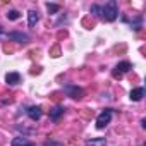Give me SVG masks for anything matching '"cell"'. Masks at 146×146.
I'll return each mask as SVG.
<instances>
[{
    "label": "cell",
    "instance_id": "1",
    "mask_svg": "<svg viewBox=\"0 0 146 146\" xmlns=\"http://www.w3.org/2000/svg\"><path fill=\"white\" fill-rule=\"evenodd\" d=\"M117 16H119V9H117V2H115V0H112V2H108L107 5L100 7V17L102 19L112 23V21L117 19Z\"/></svg>",
    "mask_w": 146,
    "mask_h": 146
},
{
    "label": "cell",
    "instance_id": "2",
    "mask_svg": "<svg viewBox=\"0 0 146 146\" xmlns=\"http://www.w3.org/2000/svg\"><path fill=\"white\" fill-rule=\"evenodd\" d=\"M110 120H112V110L107 108V110H103V112L96 117V127H98V129H103V127H107V125L110 124Z\"/></svg>",
    "mask_w": 146,
    "mask_h": 146
},
{
    "label": "cell",
    "instance_id": "3",
    "mask_svg": "<svg viewBox=\"0 0 146 146\" xmlns=\"http://www.w3.org/2000/svg\"><path fill=\"white\" fill-rule=\"evenodd\" d=\"M65 91H67V95L69 96H72V98H83V90L81 88H78V86H74V84H65Z\"/></svg>",
    "mask_w": 146,
    "mask_h": 146
},
{
    "label": "cell",
    "instance_id": "4",
    "mask_svg": "<svg viewBox=\"0 0 146 146\" xmlns=\"http://www.w3.org/2000/svg\"><path fill=\"white\" fill-rule=\"evenodd\" d=\"M129 69H131V64H129V62H120V64L115 67V70H113V76H115V78H120L124 72H127Z\"/></svg>",
    "mask_w": 146,
    "mask_h": 146
},
{
    "label": "cell",
    "instance_id": "5",
    "mask_svg": "<svg viewBox=\"0 0 146 146\" xmlns=\"http://www.w3.org/2000/svg\"><path fill=\"white\" fill-rule=\"evenodd\" d=\"M28 115H29L31 120H38L41 117V108L40 107H29L28 108Z\"/></svg>",
    "mask_w": 146,
    "mask_h": 146
},
{
    "label": "cell",
    "instance_id": "6",
    "mask_svg": "<svg viewBox=\"0 0 146 146\" xmlns=\"http://www.w3.org/2000/svg\"><path fill=\"white\" fill-rule=\"evenodd\" d=\"M143 96H144V88H134L131 91V100L132 102H139Z\"/></svg>",
    "mask_w": 146,
    "mask_h": 146
},
{
    "label": "cell",
    "instance_id": "7",
    "mask_svg": "<svg viewBox=\"0 0 146 146\" xmlns=\"http://www.w3.org/2000/svg\"><path fill=\"white\" fill-rule=\"evenodd\" d=\"M5 81L9 83V84H17V83H21V76L17 74V72H9V74L5 76Z\"/></svg>",
    "mask_w": 146,
    "mask_h": 146
},
{
    "label": "cell",
    "instance_id": "8",
    "mask_svg": "<svg viewBox=\"0 0 146 146\" xmlns=\"http://www.w3.org/2000/svg\"><path fill=\"white\" fill-rule=\"evenodd\" d=\"M7 36H9L11 40H14V41H19V43H26V41L29 40V38H28L26 35H23V33H9Z\"/></svg>",
    "mask_w": 146,
    "mask_h": 146
},
{
    "label": "cell",
    "instance_id": "9",
    "mask_svg": "<svg viewBox=\"0 0 146 146\" xmlns=\"http://www.w3.org/2000/svg\"><path fill=\"white\" fill-rule=\"evenodd\" d=\"M107 141L103 137H96V139H88L86 141V146H105Z\"/></svg>",
    "mask_w": 146,
    "mask_h": 146
},
{
    "label": "cell",
    "instance_id": "10",
    "mask_svg": "<svg viewBox=\"0 0 146 146\" xmlns=\"http://www.w3.org/2000/svg\"><path fill=\"white\" fill-rule=\"evenodd\" d=\"M28 23H29L31 28L38 23V12H36V11H29V12H28Z\"/></svg>",
    "mask_w": 146,
    "mask_h": 146
},
{
    "label": "cell",
    "instance_id": "11",
    "mask_svg": "<svg viewBox=\"0 0 146 146\" xmlns=\"http://www.w3.org/2000/svg\"><path fill=\"white\" fill-rule=\"evenodd\" d=\"M62 113H64V108H62V107H55V108H52V110H50V119L57 120Z\"/></svg>",
    "mask_w": 146,
    "mask_h": 146
},
{
    "label": "cell",
    "instance_id": "12",
    "mask_svg": "<svg viewBox=\"0 0 146 146\" xmlns=\"http://www.w3.org/2000/svg\"><path fill=\"white\" fill-rule=\"evenodd\" d=\"M12 146H33V144L28 139H24V137H16L12 141Z\"/></svg>",
    "mask_w": 146,
    "mask_h": 146
},
{
    "label": "cell",
    "instance_id": "13",
    "mask_svg": "<svg viewBox=\"0 0 146 146\" xmlns=\"http://www.w3.org/2000/svg\"><path fill=\"white\" fill-rule=\"evenodd\" d=\"M7 17H9L11 21H16V19L21 17V14H19L17 11H9V12H7Z\"/></svg>",
    "mask_w": 146,
    "mask_h": 146
},
{
    "label": "cell",
    "instance_id": "14",
    "mask_svg": "<svg viewBox=\"0 0 146 146\" xmlns=\"http://www.w3.org/2000/svg\"><path fill=\"white\" fill-rule=\"evenodd\" d=\"M46 9H48V12H58L60 11V5H57V4H46Z\"/></svg>",
    "mask_w": 146,
    "mask_h": 146
},
{
    "label": "cell",
    "instance_id": "15",
    "mask_svg": "<svg viewBox=\"0 0 146 146\" xmlns=\"http://www.w3.org/2000/svg\"><path fill=\"white\" fill-rule=\"evenodd\" d=\"M0 33H2V26H0Z\"/></svg>",
    "mask_w": 146,
    "mask_h": 146
},
{
    "label": "cell",
    "instance_id": "16",
    "mask_svg": "<svg viewBox=\"0 0 146 146\" xmlns=\"http://www.w3.org/2000/svg\"><path fill=\"white\" fill-rule=\"evenodd\" d=\"M0 36H2V33H0Z\"/></svg>",
    "mask_w": 146,
    "mask_h": 146
},
{
    "label": "cell",
    "instance_id": "17",
    "mask_svg": "<svg viewBox=\"0 0 146 146\" xmlns=\"http://www.w3.org/2000/svg\"><path fill=\"white\" fill-rule=\"evenodd\" d=\"M143 146H144V144H143Z\"/></svg>",
    "mask_w": 146,
    "mask_h": 146
}]
</instances>
